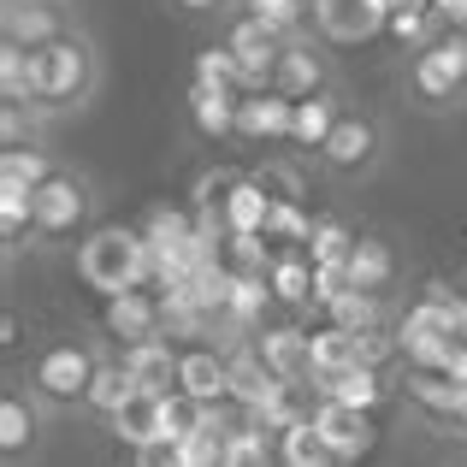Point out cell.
Instances as JSON below:
<instances>
[{
	"instance_id": "obj_5",
	"label": "cell",
	"mask_w": 467,
	"mask_h": 467,
	"mask_svg": "<svg viewBox=\"0 0 467 467\" xmlns=\"http://www.w3.org/2000/svg\"><path fill=\"white\" fill-rule=\"evenodd\" d=\"M71 261H78V278L95 296H130V290H142V278L154 273V243L130 225H95L89 237L71 249Z\"/></svg>"
},
{
	"instance_id": "obj_7",
	"label": "cell",
	"mask_w": 467,
	"mask_h": 467,
	"mask_svg": "<svg viewBox=\"0 0 467 467\" xmlns=\"http://www.w3.org/2000/svg\"><path fill=\"white\" fill-rule=\"evenodd\" d=\"M219 42L231 47V59H237V83L243 89H273V66H278V54H285V36H278L273 24H261L254 12L231 6Z\"/></svg>"
},
{
	"instance_id": "obj_10",
	"label": "cell",
	"mask_w": 467,
	"mask_h": 467,
	"mask_svg": "<svg viewBox=\"0 0 467 467\" xmlns=\"http://www.w3.org/2000/svg\"><path fill=\"white\" fill-rule=\"evenodd\" d=\"M337 266H343V290H355V296H373V302H385L390 290H397V278H402L397 243L379 237V231H355Z\"/></svg>"
},
{
	"instance_id": "obj_27",
	"label": "cell",
	"mask_w": 467,
	"mask_h": 467,
	"mask_svg": "<svg viewBox=\"0 0 467 467\" xmlns=\"http://www.w3.org/2000/svg\"><path fill=\"white\" fill-rule=\"evenodd\" d=\"M59 171L54 149H0V183H18V190H42Z\"/></svg>"
},
{
	"instance_id": "obj_19",
	"label": "cell",
	"mask_w": 467,
	"mask_h": 467,
	"mask_svg": "<svg viewBox=\"0 0 467 467\" xmlns=\"http://www.w3.org/2000/svg\"><path fill=\"white\" fill-rule=\"evenodd\" d=\"M409 409L426 426H444L456 432V385H450L438 367H409Z\"/></svg>"
},
{
	"instance_id": "obj_13",
	"label": "cell",
	"mask_w": 467,
	"mask_h": 467,
	"mask_svg": "<svg viewBox=\"0 0 467 467\" xmlns=\"http://www.w3.org/2000/svg\"><path fill=\"white\" fill-rule=\"evenodd\" d=\"M296 113H290V142L285 149H296L302 160H314L319 154V142L331 137V125L343 119V107H349V89H319V95H308V101H290Z\"/></svg>"
},
{
	"instance_id": "obj_22",
	"label": "cell",
	"mask_w": 467,
	"mask_h": 467,
	"mask_svg": "<svg viewBox=\"0 0 467 467\" xmlns=\"http://www.w3.org/2000/svg\"><path fill=\"white\" fill-rule=\"evenodd\" d=\"M225 467H285V444L266 438V420L243 414L237 432H225Z\"/></svg>"
},
{
	"instance_id": "obj_28",
	"label": "cell",
	"mask_w": 467,
	"mask_h": 467,
	"mask_svg": "<svg viewBox=\"0 0 467 467\" xmlns=\"http://www.w3.org/2000/svg\"><path fill=\"white\" fill-rule=\"evenodd\" d=\"M243 12H254L261 24H273L278 36H308L314 30V0H237Z\"/></svg>"
},
{
	"instance_id": "obj_1",
	"label": "cell",
	"mask_w": 467,
	"mask_h": 467,
	"mask_svg": "<svg viewBox=\"0 0 467 467\" xmlns=\"http://www.w3.org/2000/svg\"><path fill=\"white\" fill-rule=\"evenodd\" d=\"M101 83H107V54L83 24L66 30L54 47H42V113L54 119V125L89 113V107L101 101Z\"/></svg>"
},
{
	"instance_id": "obj_29",
	"label": "cell",
	"mask_w": 467,
	"mask_h": 467,
	"mask_svg": "<svg viewBox=\"0 0 467 467\" xmlns=\"http://www.w3.org/2000/svg\"><path fill=\"white\" fill-rule=\"evenodd\" d=\"M426 47H438V59H444V66L467 83V30H438Z\"/></svg>"
},
{
	"instance_id": "obj_18",
	"label": "cell",
	"mask_w": 467,
	"mask_h": 467,
	"mask_svg": "<svg viewBox=\"0 0 467 467\" xmlns=\"http://www.w3.org/2000/svg\"><path fill=\"white\" fill-rule=\"evenodd\" d=\"M314 432L337 450L343 462L367 456L373 450V426H367V409H343V402H326L319 397V414H314Z\"/></svg>"
},
{
	"instance_id": "obj_11",
	"label": "cell",
	"mask_w": 467,
	"mask_h": 467,
	"mask_svg": "<svg viewBox=\"0 0 467 467\" xmlns=\"http://www.w3.org/2000/svg\"><path fill=\"white\" fill-rule=\"evenodd\" d=\"M402 89L420 113H462L467 107V83L438 59V47H414L409 71H402Z\"/></svg>"
},
{
	"instance_id": "obj_33",
	"label": "cell",
	"mask_w": 467,
	"mask_h": 467,
	"mask_svg": "<svg viewBox=\"0 0 467 467\" xmlns=\"http://www.w3.org/2000/svg\"><path fill=\"white\" fill-rule=\"evenodd\" d=\"M462 302H467V278H462Z\"/></svg>"
},
{
	"instance_id": "obj_31",
	"label": "cell",
	"mask_w": 467,
	"mask_h": 467,
	"mask_svg": "<svg viewBox=\"0 0 467 467\" xmlns=\"http://www.w3.org/2000/svg\"><path fill=\"white\" fill-rule=\"evenodd\" d=\"M171 6H183V12H219V18H225L237 0H171Z\"/></svg>"
},
{
	"instance_id": "obj_32",
	"label": "cell",
	"mask_w": 467,
	"mask_h": 467,
	"mask_svg": "<svg viewBox=\"0 0 467 467\" xmlns=\"http://www.w3.org/2000/svg\"><path fill=\"white\" fill-rule=\"evenodd\" d=\"M456 432H467V385H456Z\"/></svg>"
},
{
	"instance_id": "obj_34",
	"label": "cell",
	"mask_w": 467,
	"mask_h": 467,
	"mask_svg": "<svg viewBox=\"0 0 467 467\" xmlns=\"http://www.w3.org/2000/svg\"><path fill=\"white\" fill-rule=\"evenodd\" d=\"M456 467H467V456H462V462H456Z\"/></svg>"
},
{
	"instance_id": "obj_20",
	"label": "cell",
	"mask_w": 467,
	"mask_h": 467,
	"mask_svg": "<svg viewBox=\"0 0 467 467\" xmlns=\"http://www.w3.org/2000/svg\"><path fill=\"white\" fill-rule=\"evenodd\" d=\"M254 349H261V361H266L273 379H285V385H308V331L266 326Z\"/></svg>"
},
{
	"instance_id": "obj_17",
	"label": "cell",
	"mask_w": 467,
	"mask_h": 467,
	"mask_svg": "<svg viewBox=\"0 0 467 467\" xmlns=\"http://www.w3.org/2000/svg\"><path fill=\"white\" fill-rule=\"evenodd\" d=\"M178 390L195 397L202 409H219L231 397V367L219 361V349H183L178 355Z\"/></svg>"
},
{
	"instance_id": "obj_16",
	"label": "cell",
	"mask_w": 467,
	"mask_h": 467,
	"mask_svg": "<svg viewBox=\"0 0 467 467\" xmlns=\"http://www.w3.org/2000/svg\"><path fill=\"white\" fill-rule=\"evenodd\" d=\"M119 361H125L130 373L142 379V390H149V397H171V390H178V355H171L166 331L125 343V355H119Z\"/></svg>"
},
{
	"instance_id": "obj_21",
	"label": "cell",
	"mask_w": 467,
	"mask_h": 467,
	"mask_svg": "<svg viewBox=\"0 0 467 467\" xmlns=\"http://www.w3.org/2000/svg\"><path fill=\"white\" fill-rule=\"evenodd\" d=\"M355 361H361V343H355L349 326H319V331H308V385L343 373V367H355Z\"/></svg>"
},
{
	"instance_id": "obj_24",
	"label": "cell",
	"mask_w": 467,
	"mask_h": 467,
	"mask_svg": "<svg viewBox=\"0 0 467 467\" xmlns=\"http://www.w3.org/2000/svg\"><path fill=\"white\" fill-rule=\"evenodd\" d=\"M314 390H319V397H326V402H343V409H373V402L385 397V379H379V367L355 361V367H343V373L319 379Z\"/></svg>"
},
{
	"instance_id": "obj_4",
	"label": "cell",
	"mask_w": 467,
	"mask_h": 467,
	"mask_svg": "<svg viewBox=\"0 0 467 467\" xmlns=\"http://www.w3.org/2000/svg\"><path fill=\"white\" fill-rule=\"evenodd\" d=\"M107 349L95 337H83V331H66V337H47L42 349L30 355V367H24V379H30V390L47 402L54 414H83V402H89V385L95 373H101Z\"/></svg>"
},
{
	"instance_id": "obj_25",
	"label": "cell",
	"mask_w": 467,
	"mask_h": 467,
	"mask_svg": "<svg viewBox=\"0 0 467 467\" xmlns=\"http://www.w3.org/2000/svg\"><path fill=\"white\" fill-rule=\"evenodd\" d=\"M0 237H6V261H18V249H36V190L0 183Z\"/></svg>"
},
{
	"instance_id": "obj_30",
	"label": "cell",
	"mask_w": 467,
	"mask_h": 467,
	"mask_svg": "<svg viewBox=\"0 0 467 467\" xmlns=\"http://www.w3.org/2000/svg\"><path fill=\"white\" fill-rule=\"evenodd\" d=\"M426 6L438 12V24H444V30H467V0H426Z\"/></svg>"
},
{
	"instance_id": "obj_23",
	"label": "cell",
	"mask_w": 467,
	"mask_h": 467,
	"mask_svg": "<svg viewBox=\"0 0 467 467\" xmlns=\"http://www.w3.org/2000/svg\"><path fill=\"white\" fill-rule=\"evenodd\" d=\"M0 101H36L42 107V54L0 42Z\"/></svg>"
},
{
	"instance_id": "obj_2",
	"label": "cell",
	"mask_w": 467,
	"mask_h": 467,
	"mask_svg": "<svg viewBox=\"0 0 467 467\" xmlns=\"http://www.w3.org/2000/svg\"><path fill=\"white\" fill-rule=\"evenodd\" d=\"M385 160H390V125H385V113L349 101L308 166L319 171V178L343 183V190H361V183H373L379 171H385Z\"/></svg>"
},
{
	"instance_id": "obj_26",
	"label": "cell",
	"mask_w": 467,
	"mask_h": 467,
	"mask_svg": "<svg viewBox=\"0 0 467 467\" xmlns=\"http://www.w3.org/2000/svg\"><path fill=\"white\" fill-rule=\"evenodd\" d=\"M54 119L36 101H0V149H47Z\"/></svg>"
},
{
	"instance_id": "obj_15",
	"label": "cell",
	"mask_w": 467,
	"mask_h": 467,
	"mask_svg": "<svg viewBox=\"0 0 467 467\" xmlns=\"http://www.w3.org/2000/svg\"><path fill=\"white\" fill-rule=\"evenodd\" d=\"M142 397H149V390H142V379L130 373V367L119 361V355H107L101 373H95V385H89V402H83V414H95V420L113 426L119 414H125L130 402H142Z\"/></svg>"
},
{
	"instance_id": "obj_8",
	"label": "cell",
	"mask_w": 467,
	"mask_h": 467,
	"mask_svg": "<svg viewBox=\"0 0 467 467\" xmlns=\"http://www.w3.org/2000/svg\"><path fill=\"white\" fill-rule=\"evenodd\" d=\"M47 414H54V409L30 390V379L6 385V397H0V462H6V467H30L36 456H42Z\"/></svg>"
},
{
	"instance_id": "obj_3",
	"label": "cell",
	"mask_w": 467,
	"mask_h": 467,
	"mask_svg": "<svg viewBox=\"0 0 467 467\" xmlns=\"http://www.w3.org/2000/svg\"><path fill=\"white\" fill-rule=\"evenodd\" d=\"M101 225V183L83 166L59 160V171L36 190V249H78Z\"/></svg>"
},
{
	"instance_id": "obj_6",
	"label": "cell",
	"mask_w": 467,
	"mask_h": 467,
	"mask_svg": "<svg viewBox=\"0 0 467 467\" xmlns=\"http://www.w3.org/2000/svg\"><path fill=\"white\" fill-rule=\"evenodd\" d=\"M343 83V66H337V47L326 42V36H290L285 54H278L273 66V95H285V101H308L319 89H337Z\"/></svg>"
},
{
	"instance_id": "obj_12",
	"label": "cell",
	"mask_w": 467,
	"mask_h": 467,
	"mask_svg": "<svg viewBox=\"0 0 467 467\" xmlns=\"http://www.w3.org/2000/svg\"><path fill=\"white\" fill-rule=\"evenodd\" d=\"M385 18H390V0H314V36H326L331 47L373 42Z\"/></svg>"
},
{
	"instance_id": "obj_14",
	"label": "cell",
	"mask_w": 467,
	"mask_h": 467,
	"mask_svg": "<svg viewBox=\"0 0 467 467\" xmlns=\"http://www.w3.org/2000/svg\"><path fill=\"white\" fill-rule=\"evenodd\" d=\"M290 113L296 107L273 89H249L237 101V142H290Z\"/></svg>"
},
{
	"instance_id": "obj_9",
	"label": "cell",
	"mask_w": 467,
	"mask_h": 467,
	"mask_svg": "<svg viewBox=\"0 0 467 467\" xmlns=\"http://www.w3.org/2000/svg\"><path fill=\"white\" fill-rule=\"evenodd\" d=\"M78 6L71 0H0V42L12 47H30V54H42V47H54L66 30H78Z\"/></svg>"
}]
</instances>
